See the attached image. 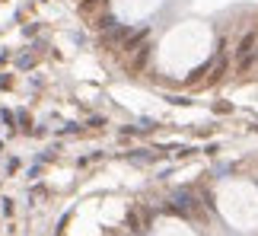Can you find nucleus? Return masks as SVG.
<instances>
[{
  "mask_svg": "<svg viewBox=\"0 0 258 236\" xmlns=\"http://www.w3.org/2000/svg\"><path fill=\"white\" fill-rule=\"evenodd\" d=\"M220 208L226 214V220L239 230L258 227V192L249 185H233L230 192L220 195Z\"/></svg>",
  "mask_w": 258,
  "mask_h": 236,
  "instance_id": "f257e3e1",
  "label": "nucleus"
},
{
  "mask_svg": "<svg viewBox=\"0 0 258 236\" xmlns=\"http://www.w3.org/2000/svg\"><path fill=\"white\" fill-rule=\"evenodd\" d=\"M156 236H198V233H195V230H188L182 220H166V223H160Z\"/></svg>",
  "mask_w": 258,
  "mask_h": 236,
  "instance_id": "f03ea898",
  "label": "nucleus"
}]
</instances>
